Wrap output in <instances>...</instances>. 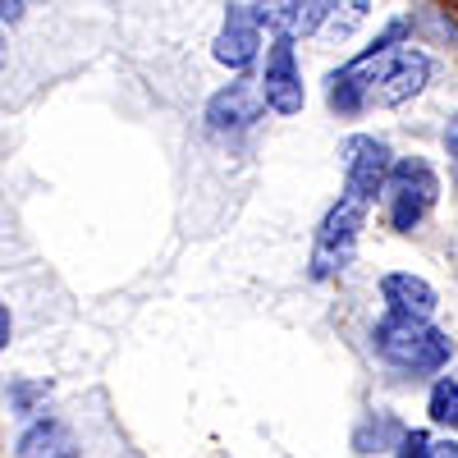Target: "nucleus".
I'll list each match as a JSON object with an SVG mask.
<instances>
[{"instance_id": "f257e3e1", "label": "nucleus", "mask_w": 458, "mask_h": 458, "mask_svg": "<svg viewBox=\"0 0 458 458\" xmlns=\"http://www.w3.org/2000/svg\"><path fill=\"white\" fill-rule=\"evenodd\" d=\"M371 344H376V353L403 367V371H440L454 353V344L445 330H436L431 321H412V317H394L386 312L376 321L371 330Z\"/></svg>"}, {"instance_id": "f03ea898", "label": "nucleus", "mask_w": 458, "mask_h": 458, "mask_svg": "<svg viewBox=\"0 0 458 458\" xmlns=\"http://www.w3.org/2000/svg\"><path fill=\"white\" fill-rule=\"evenodd\" d=\"M362 220H367V202H358V198H349V193H344V198L326 211L317 239H312V280H330V276H339L344 266L353 261Z\"/></svg>"}, {"instance_id": "7ed1b4c3", "label": "nucleus", "mask_w": 458, "mask_h": 458, "mask_svg": "<svg viewBox=\"0 0 458 458\" xmlns=\"http://www.w3.org/2000/svg\"><path fill=\"white\" fill-rule=\"evenodd\" d=\"M436 198H440V179L422 157L394 161V174L386 183V207H390V225L399 234H412L427 220V211L436 207Z\"/></svg>"}, {"instance_id": "20e7f679", "label": "nucleus", "mask_w": 458, "mask_h": 458, "mask_svg": "<svg viewBox=\"0 0 458 458\" xmlns=\"http://www.w3.org/2000/svg\"><path fill=\"white\" fill-rule=\"evenodd\" d=\"M394 174V161H390V147L371 138V133H353L344 142V193L358 198V202H376V193H386V183Z\"/></svg>"}, {"instance_id": "39448f33", "label": "nucleus", "mask_w": 458, "mask_h": 458, "mask_svg": "<svg viewBox=\"0 0 458 458\" xmlns=\"http://www.w3.org/2000/svg\"><path fill=\"white\" fill-rule=\"evenodd\" d=\"M431 79V60L412 47H399L390 55L376 60V88H371V101L376 106H403L408 97H417Z\"/></svg>"}, {"instance_id": "423d86ee", "label": "nucleus", "mask_w": 458, "mask_h": 458, "mask_svg": "<svg viewBox=\"0 0 458 458\" xmlns=\"http://www.w3.org/2000/svg\"><path fill=\"white\" fill-rule=\"evenodd\" d=\"M261 97L276 114H298L302 110V73H298V60H293V42L276 37L271 51H266V73H261Z\"/></svg>"}, {"instance_id": "0eeeda50", "label": "nucleus", "mask_w": 458, "mask_h": 458, "mask_svg": "<svg viewBox=\"0 0 458 458\" xmlns=\"http://www.w3.org/2000/svg\"><path fill=\"white\" fill-rule=\"evenodd\" d=\"M261 47V5H229L225 28L216 37V60L229 69H248Z\"/></svg>"}, {"instance_id": "6e6552de", "label": "nucleus", "mask_w": 458, "mask_h": 458, "mask_svg": "<svg viewBox=\"0 0 458 458\" xmlns=\"http://www.w3.org/2000/svg\"><path fill=\"white\" fill-rule=\"evenodd\" d=\"M261 106H266L261 83L239 79V83L220 88V92L207 101V124H211L216 133H225V129H243V124H252L257 114H261Z\"/></svg>"}, {"instance_id": "1a4fd4ad", "label": "nucleus", "mask_w": 458, "mask_h": 458, "mask_svg": "<svg viewBox=\"0 0 458 458\" xmlns=\"http://www.w3.org/2000/svg\"><path fill=\"white\" fill-rule=\"evenodd\" d=\"M380 298L394 317H412V321H431L436 312V289L422 276H408V271H390L380 280Z\"/></svg>"}, {"instance_id": "9d476101", "label": "nucleus", "mask_w": 458, "mask_h": 458, "mask_svg": "<svg viewBox=\"0 0 458 458\" xmlns=\"http://www.w3.org/2000/svg\"><path fill=\"white\" fill-rule=\"evenodd\" d=\"M335 5H326V0H289V5H261V28H276V37H284V42H293V37H308L317 32L321 23H330Z\"/></svg>"}, {"instance_id": "9b49d317", "label": "nucleus", "mask_w": 458, "mask_h": 458, "mask_svg": "<svg viewBox=\"0 0 458 458\" xmlns=\"http://www.w3.org/2000/svg\"><path fill=\"white\" fill-rule=\"evenodd\" d=\"M69 454H73V436L55 417H42L19 436V458H69Z\"/></svg>"}, {"instance_id": "f8f14e48", "label": "nucleus", "mask_w": 458, "mask_h": 458, "mask_svg": "<svg viewBox=\"0 0 458 458\" xmlns=\"http://www.w3.org/2000/svg\"><path fill=\"white\" fill-rule=\"evenodd\" d=\"M427 412H431V422H440V427H458V380H449V376L436 380Z\"/></svg>"}, {"instance_id": "ddd939ff", "label": "nucleus", "mask_w": 458, "mask_h": 458, "mask_svg": "<svg viewBox=\"0 0 458 458\" xmlns=\"http://www.w3.org/2000/svg\"><path fill=\"white\" fill-rule=\"evenodd\" d=\"M367 10H371L367 0H358V5H344V14H339V5H335V14H330V23H326V28H330V37H349V32L367 19Z\"/></svg>"}, {"instance_id": "4468645a", "label": "nucleus", "mask_w": 458, "mask_h": 458, "mask_svg": "<svg viewBox=\"0 0 458 458\" xmlns=\"http://www.w3.org/2000/svg\"><path fill=\"white\" fill-rule=\"evenodd\" d=\"M431 436L427 431H408L403 440H399V449H394V458H431Z\"/></svg>"}, {"instance_id": "2eb2a0df", "label": "nucleus", "mask_w": 458, "mask_h": 458, "mask_svg": "<svg viewBox=\"0 0 458 458\" xmlns=\"http://www.w3.org/2000/svg\"><path fill=\"white\" fill-rule=\"evenodd\" d=\"M47 390H51V386H23V380H14V386H10V399H14L19 412H32V399H47Z\"/></svg>"}, {"instance_id": "dca6fc26", "label": "nucleus", "mask_w": 458, "mask_h": 458, "mask_svg": "<svg viewBox=\"0 0 458 458\" xmlns=\"http://www.w3.org/2000/svg\"><path fill=\"white\" fill-rule=\"evenodd\" d=\"M23 10H28L23 0H5V5H0V19H5V23H19V19H23Z\"/></svg>"}, {"instance_id": "f3484780", "label": "nucleus", "mask_w": 458, "mask_h": 458, "mask_svg": "<svg viewBox=\"0 0 458 458\" xmlns=\"http://www.w3.org/2000/svg\"><path fill=\"white\" fill-rule=\"evenodd\" d=\"M445 147H449V157L458 161V114L449 120V129H445Z\"/></svg>"}, {"instance_id": "a211bd4d", "label": "nucleus", "mask_w": 458, "mask_h": 458, "mask_svg": "<svg viewBox=\"0 0 458 458\" xmlns=\"http://www.w3.org/2000/svg\"><path fill=\"white\" fill-rule=\"evenodd\" d=\"M431 458H458V440H440V445L431 449Z\"/></svg>"}, {"instance_id": "6ab92c4d", "label": "nucleus", "mask_w": 458, "mask_h": 458, "mask_svg": "<svg viewBox=\"0 0 458 458\" xmlns=\"http://www.w3.org/2000/svg\"><path fill=\"white\" fill-rule=\"evenodd\" d=\"M0 344H10V308L0 312Z\"/></svg>"}]
</instances>
